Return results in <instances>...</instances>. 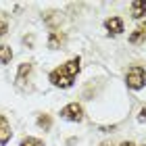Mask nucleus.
Instances as JSON below:
<instances>
[{
    "label": "nucleus",
    "mask_w": 146,
    "mask_h": 146,
    "mask_svg": "<svg viewBox=\"0 0 146 146\" xmlns=\"http://www.w3.org/2000/svg\"><path fill=\"white\" fill-rule=\"evenodd\" d=\"M79 69H82V58H79V56H73V58H69L67 63L58 65L56 69H52V71L48 73V82L54 86V88L67 90V88H71V86L75 84Z\"/></svg>",
    "instance_id": "nucleus-1"
},
{
    "label": "nucleus",
    "mask_w": 146,
    "mask_h": 146,
    "mask_svg": "<svg viewBox=\"0 0 146 146\" xmlns=\"http://www.w3.org/2000/svg\"><path fill=\"white\" fill-rule=\"evenodd\" d=\"M146 84V71L144 67H140V65H134V67H129L127 73H125V86H127L129 90H142Z\"/></svg>",
    "instance_id": "nucleus-2"
},
{
    "label": "nucleus",
    "mask_w": 146,
    "mask_h": 146,
    "mask_svg": "<svg viewBox=\"0 0 146 146\" xmlns=\"http://www.w3.org/2000/svg\"><path fill=\"white\" fill-rule=\"evenodd\" d=\"M31 77H34V63H21L17 69V77H15L17 88L21 92L31 90Z\"/></svg>",
    "instance_id": "nucleus-3"
},
{
    "label": "nucleus",
    "mask_w": 146,
    "mask_h": 146,
    "mask_svg": "<svg viewBox=\"0 0 146 146\" xmlns=\"http://www.w3.org/2000/svg\"><path fill=\"white\" fill-rule=\"evenodd\" d=\"M61 117L65 121L79 123V121H84V107L79 102H69V104H65L61 109Z\"/></svg>",
    "instance_id": "nucleus-4"
},
{
    "label": "nucleus",
    "mask_w": 146,
    "mask_h": 146,
    "mask_svg": "<svg viewBox=\"0 0 146 146\" xmlns=\"http://www.w3.org/2000/svg\"><path fill=\"white\" fill-rule=\"evenodd\" d=\"M104 29H107L111 36H121L123 29H125L123 19L121 17H109L107 21H104Z\"/></svg>",
    "instance_id": "nucleus-5"
},
{
    "label": "nucleus",
    "mask_w": 146,
    "mask_h": 146,
    "mask_svg": "<svg viewBox=\"0 0 146 146\" xmlns=\"http://www.w3.org/2000/svg\"><path fill=\"white\" fill-rule=\"evenodd\" d=\"M65 44H67V36H65V31H61V29L50 31V36H48V48L50 50H58V48H63Z\"/></svg>",
    "instance_id": "nucleus-6"
},
{
    "label": "nucleus",
    "mask_w": 146,
    "mask_h": 146,
    "mask_svg": "<svg viewBox=\"0 0 146 146\" xmlns=\"http://www.w3.org/2000/svg\"><path fill=\"white\" fill-rule=\"evenodd\" d=\"M11 138H13L11 123H9V119H6L4 115H0V146H6L11 142Z\"/></svg>",
    "instance_id": "nucleus-7"
},
{
    "label": "nucleus",
    "mask_w": 146,
    "mask_h": 146,
    "mask_svg": "<svg viewBox=\"0 0 146 146\" xmlns=\"http://www.w3.org/2000/svg\"><path fill=\"white\" fill-rule=\"evenodd\" d=\"M131 17L134 19L146 17V0H134L131 2Z\"/></svg>",
    "instance_id": "nucleus-8"
},
{
    "label": "nucleus",
    "mask_w": 146,
    "mask_h": 146,
    "mask_svg": "<svg viewBox=\"0 0 146 146\" xmlns=\"http://www.w3.org/2000/svg\"><path fill=\"white\" fill-rule=\"evenodd\" d=\"M36 123H38V127L44 129V131H50V129H52V117L48 115V113H42V115H38Z\"/></svg>",
    "instance_id": "nucleus-9"
},
{
    "label": "nucleus",
    "mask_w": 146,
    "mask_h": 146,
    "mask_svg": "<svg viewBox=\"0 0 146 146\" xmlns=\"http://www.w3.org/2000/svg\"><path fill=\"white\" fill-rule=\"evenodd\" d=\"M11 61H13V50H11V46L0 44V65H9Z\"/></svg>",
    "instance_id": "nucleus-10"
},
{
    "label": "nucleus",
    "mask_w": 146,
    "mask_h": 146,
    "mask_svg": "<svg viewBox=\"0 0 146 146\" xmlns=\"http://www.w3.org/2000/svg\"><path fill=\"white\" fill-rule=\"evenodd\" d=\"M44 23L46 25H50V27H52V31H54L56 29V23H61V13H48V15H46L44 17Z\"/></svg>",
    "instance_id": "nucleus-11"
},
{
    "label": "nucleus",
    "mask_w": 146,
    "mask_h": 146,
    "mask_svg": "<svg viewBox=\"0 0 146 146\" xmlns=\"http://www.w3.org/2000/svg\"><path fill=\"white\" fill-rule=\"evenodd\" d=\"M19 146H46V144H44V140H40L36 136H25Z\"/></svg>",
    "instance_id": "nucleus-12"
},
{
    "label": "nucleus",
    "mask_w": 146,
    "mask_h": 146,
    "mask_svg": "<svg viewBox=\"0 0 146 146\" xmlns=\"http://www.w3.org/2000/svg\"><path fill=\"white\" fill-rule=\"evenodd\" d=\"M146 40V36H144V31L142 29H134L129 34V44H142Z\"/></svg>",
    "instance_id": "nucleus-13"
},
{
    "label": "nucleus",
    "mask_w": 146,
    "mask_h": 146,
    "mask_svg": "<svg viewBox=\"0 0 146 146\" xmlns=\"http://www.w3.org/2000/svg\"><path fill=\"white\" fill-rule=\"evenodd\" d=\"M6 34H9V23L4 19H0V36H6Z\"/></svg>",
    "instance_id": "nucleus-14"
},
{
    "label": "nucleus",
    "mask_w": 146,
    "mask_h": 146,
    "mask_svg": "<svg viewBox=\"0 0 146 146\" xmlns=\"http://www.w3.org/2000/svg\"><path fill=\"white\" fill-rule=\"evenodd\" d=\"M23 44H27V46H34V36H25V38H23Z\"/></svg>",
    "instance_id": "nucleus-15"
},
{
    "label": "nucleus",
    "mask_w": 146,
    "mask_h": 146,
    "mask_svg": "<svg viewBox=\"0 0 146 146\" xmlns=\"http://www.w3.org/2000/svg\"><path fill=\"white\" fill-rule=\"evenodd\" d=\"M138 119H140L142 123H146V107H144V109L140 111V115H138Z\"/></svg>",
    "instance_id": "nucleus-16"
},
{
    "label": "nucleus",
    "mask_w": 146,
    "mask_h": 146,
    "mask_svg": "<svg viewBox=\"0 0 146 146\" xmlns=\"http://www.w3.org/2000/svg\"><path fill=\"white\" fill-rule=\"evenodd\" d=\"M119 146H136L134 142H131V140H125V142H121V144H119Z\"/></svg>",
    "instance_id": "nucleus-17"
},
{
    "label": "nucleus",
    "mask_w": 146,
    "mask_h": 146,
    "mask_svg": "<svg viewBox=\"0 0 146 146\" xmlns=\"http://www.w3.org/2000/svg\"><path fill=\"white\" fill-rule=\"evenodd\" d=\"M140 29H142V31H144V36H146V23H144V25H142V27H140Z\"/></svg>",
    "instance_id": "nucleus-18"
},
{
    "label": "nucleus",
    "mask_w": 146,
    "mask_h": 146,
    "mask_svg": "<svg viewBox=\"0 0 146 146\" xmlns=\"http://www.w3.org/2000/svg\"><path fill=\"white\" fill-rule=\"evenodd\" d=\"M100 146H113V144H111V142H102Z\"/></svg>",
    "instance_id": "nucleus-19"
}]
</instances>
